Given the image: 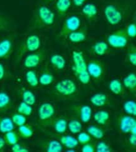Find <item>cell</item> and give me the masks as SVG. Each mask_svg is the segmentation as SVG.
<instances>
[{"label":"cell","instance_id":"43","mask_svg":"<svg viewBox=\"0 0 136 152\" xmlns=\"http://www.w3.org/2000/svg\"><path fill=\"white\" fill-rule=\"evenodd\" d=\"M11 150L13 152H28L29 150L26 147L21 146L19 143H15L13 145H12V148H11Z\"/></svg>","mask_w":136,"mask_h":152},{"label":"cell","instance_id":"41","mask_svg":"<svg viewBox=\"0 0 136 152\" xmlns=\"http://www.w3.org/2000/svg\"><path fill=\"white\" fill-rule=\"evenodd\" d=\"M96 151L97 152H110L112 151V150L107 143L100 142L97 145Z\"/></svg>","mask_w":136,"mask_h":152},{"label":"cell","instance_id":"14","mask_svg":"<svg viewBox=\"0 0 136 152\" xmlns=\"http://www.w3.org/2000/svg\"><path fill=\"white\" fill-rule=\"evenodd\" d=\"M82 13L88 22H92L96 20L98 15V10L93 3H87L82 9Z\"/></svg>","mask_w":136,"mask_h":152},{"label":"cell","instance_id":"9","mask_svg":"<svg viewBox=\"0 0 136 152\" xmlns=\"http://www.w3.org/2000/svg\"><path fill=\"white\" fill-rule=\"evenodd\" d=\"M73 67L72 70L76 77L87 72V64L82 53L80 51H74L72 54Z\"/></svg>","mask_w":136,"mask_h":152},{"label":"cell","instance_id":"23","mask_svg":"<svg viewBox=\"0 0 136 152\" xmlns=\"http://www.w3.org/2000/svg\"><path fill=\"white\" fill-rule=\"evenodd\" d=\"M44 144L43 149L48 152H60L63 150V145L57 140H51Z\"/></svg>","mask_w":136,"mask_h":152},{"label":"cell","instance_id":"8","mask_svg":"<svg viewBox=\"0 0 136 152\" xmlns=\"http://www.w3.org/2000/svg\"><path fill=\"white\" fill-rule=\"evenodd\" d=\"M80 24L81 21L79 17L76 16H72L67 18L65 20L61 28L60 37L62 38L67 37L70 33L79 29Z\"/></svg>","mask_w":136,"mask_h":152},{"label":"cell","instance_id":"25","mask_svg":"<svg viewBox=\"0 0 136 152\" xmlns=\"http://www.w3.org/2000/svg\"><path fill=\"white\" fill-rule=\"evenodd\" d=\"M13 27V22L9 17L0 14V31H10Z\"/></svg>","mask_w":136,"mask_h":152},{"label":"cell","instance_id":"39","mask_svg":"<svg viewBox=\"0 0 136 152\" xmlns=\"http://www.w3.org/2000/svg\"><path fill=\"white\" fill-rule=\"evenodd\" d=\"M11 120H12L14 125L18 126H20L25 124V123L26 121V118L25 116L18 113H15L12 115Z\"/></svg>","mask_w":136,"mask_h":152},{"label":"cell","instance_id":"15","mask_svg":"<svg viewBox=\"0 0 136 152\" xmlns=\"http://www.w3.org/2000/svg\"><path fill=\"white\" fill-rule=\"evenodd\" d=\"M90 102L93 106L103 107L109 106L110 100L109 98L104 93H96L90 98Z\"/></svg>","mask_w":136,"mask_h":152},{"label":"cell","instance_id":"34","mask_svg":"<svg viewBox=\"0 0 136 152\" xmlns=\"http://www.w3.org/2000/svg\"><path fill=\"white\" fill-rule=\"evenodd\" d=\"M67 127L71 133L73 134H76L79 133L81 132L82 129V125L79 120H72L68 123Z\"/></svg>","mask_w":136,"mask_h":152},{"label":"cell","instance_id":"18","mask_svg":"<svg viewBox=\"0 0 136 152\" xmlns=\"http://www.w3.org/2000/svg\"><path fill=\"white\" fill-rule=\"evenodd\" d=\"M13 107L10 96L5 92H0V113L7 112Z\"/></svg>","mask_w":136,"mask_h":152},{"label":"cell","instance_id":"32","mask_svg":"<svg viewBox=\"0 0 136 152\" xmlns=\"http://www.w3.org/2000/svg\"><path fill=\"white\" fill-rule=\"evenodd\" d=\"M21 98L23 102L31 105V106L36 102V98H35L33 93L28 90H23L21 92Z\"/></svg>","mask_w":136,"mask_h":152},{"label":"cell","instance_id":"21","mask_svg":"<svg viewBox=\"0 0 136 152\" xmlns=\"http://www.w3.org/2000/svg\"><path fill=\"white\" fill-rule=\"evenodd\" d=\"M123 83L124 86L127 88L132 94L135 93L136 89V75L134 73L129 74L124 79Z\"/></svg>","mask_w":136,"mask_h":152},{"label":"cell","instance_id":"37","mask_svg":"<svg viewBox=\"0 0 136 152\" xmlns=\"http://www.w3.org/2000/svg\"><path fill=\"white\" fill-rule=\"evenodd\" d=\"M124 109L128 115H136V103L134 101H127L124 103Z\"/></svg>","mask_w":136,"mask_h":152},{"label":"cell","instance_id":"1","mask_svg":"<svg viewBox=\"0 0 136 152\" xmlns=\"http://www.w3.org/2000/svg\"><path fill=\"white\" fill-rule=\"evenodd\" d=\"M131 9L127 3L114 1L106 4L104 15L106 20L111 25H117L124 20Z\"/></svg>","mask_w":136,"mask_h":152},{"label":"cell","instance_id":"4","mask_svg":"<svg viewBox=\"0 0 136 152\" xmlns=\"http://www.w3.org/2000/svg\"><path fill=\"white\" fill-rule=\"evenodd\" d=\"M77 87L72 80L69 79L63 80L55 85V92L59 96L63 97H70L76 92Z\"/></svg>","mask_w":136,"mask_h":152},{"label":"cell","instance_id":"22","mask_svg":"<svg viewBox=\"0 0 136 152\" xmlns=\"http://www.w3.org/2000/svg\"><path fill=\"white\" fill-rule=\"evenodd\" d=\"M91 50L93 54L98 56H103L109 52V48L107 43L100 42L94 45L92 47Z\"/></svg>","mask_w":136,"mask_h":152},{"label":"cell","instance_id":"27","mask_svg":"<svg viewBox=\"0 0 136 152\" xmlns=\"http://www.w3.org/2000/svg\"><path fill=\"white\" fill-rule=\"evenodd\" d=\"M20 136L18 133L14 131H10L5 133L4 135V140L5 141L6 145H13L14 144L18 143L20 139Z\"/></svg>","mask_w":136,"mask_h":152},{"label":"cell","instance_id":"35","mask_svg":"<svg viewBox=\"0 0 136 152\" xmlns=\"http://www.w3.org/2000/svg\"><path fill=\"white\" fill-rule=\"evenodd\" d=\"M17 111L18 113H19L25 116H28L32 115L33 109L31 107V105L23 102L18 105V107L17 108Z\"/></svg>","mask_w":136,"mask_h":152},{"label":"cell","instance_id":"40","mask_svg":"<svg viewBox=\"0 0 136 152\" xmlns=\"http://www.w3.org/2000/svg\"><path fill=\"white\" fill-rule=\"evenodd\" d=\"M77 140L79 143L81 145H84L87 143L90 142L92 140V138L88 133H87L85 132H80L79 135H78L77 137Z\"/></svg>","mask_w":136,"mask_h":152},{"label":"cell","instance_id":"24","mask_svg":"<svg viewBox=\"0 0 136 152\" xmlns=\"http://www.w3.org/2000/svg\"><path fill=\"white\" fill-rule=\"evenodd\" d=\"M14 129V124L11 119L0 116V132L5 133Z\"/></svg>","mask_w":136,"mask_h":152},{"label":"cell","instance_id":"6","mask_svg":"<svg viewBox=\"0 0 136 152\" xmlns=\"http://www.w3.org/2000/svg\"><path fill=\"white\" fill-rule=\"evenodd\" d=\"M87 72L90 77L97 83L104 80L105 75V66L104 63L99 60H92L87 64Z\"/></svg>","mask_w":136,"mask_h":152},{"label":"cell","instance_id":"12","mask_svg":"<svg viewBox=\"0 0 136 152\" xmlns=\"http://www.w3.org/2000/svg\"><path fill=\"white\" fill-rule=\"evenodd\" d=\"M45 58L44 51L35 52L28 55L25 59L24 66L27 68H33L38 66Z\"/></svg>","mask_w":136,"mask_h":152},{"label":"cell","instance_id":"16","mask_svg":"<svg viewBox=\"0 0 136 152\" xmlns=\"http://www.w3.org/2000/svg\"><path fill=\"white\" fill-rule=\"evenodd\" d=\"M43 124H51L54 127L55 132L59 134H63L67 130L68 123L67 120L63 118H58L54 121L49 120V121L43 123Z\"/></svg>","mask_w":136,"mask_h":152},{"label":"cell","instance_id":"5","mask_svg":"<svg viewBox=\"0 0 136 152\" xmlns=\"http://www.w3.org/2000/svg\"><path fill=\"white\" fill-rule=\"evenodd\" d=\"M41 45V40L37 34H30L26 38L25 42L18 50V56L21 57L27 52H34L38 50Z\"/></svg>","mask_w":136,"mask_h":152},{"label":"cell","instance_id":"7","mask_svg":"<svg viewBox=\"0 0 136 152\" xmlns=\"http://www.w3.org/2000/svg\"><path fill=\"white\" fill-rule=\"evenodd\" d=\"M69 110L73 116L84 123L89 121L92 117V109L88 105H72Z\"/></svg>","mask_w":136,"mask_h":152},{"label":"cell","instance_id":"47","mask_svg":"<svg viewBox=\"0 0 136 152\" xmlns=\"http://www.w3.org/2000/svg\"><path fill=\"white\" fill-rule=\"evenodd\" d=\"M129 143L132 146H135L136 145V135L134 134H131V135L130 136L129 139Z\"/></svg>","mask_w":136,"mask_h":152},{"label":"cell","instance_id":"17","mask_svg":"<svg viewBox=\"0 0 136 152\" xmlns=\"http://www.w3.org/2000/svg\"><path fill=\"white\" fill-rule=\"evenodd\" d=\"M87 29L85 28H82L70 33L68 36V39L72 43H80L84 42L87 38Z\"/></svg>","mask_w":136,"mask_h":152},{"label":"cell","instance_id":"26","mask_svg":"<svg viewBox=\"0 0 136 152\" xmlns=\"http://www.w3.org/2000/svg\"><path fill=\"white\" fill-rule=\"evenodd\" d=\"M110 90L117 95H122L124 93V88L119 80H113L109 83Z\"/></svg>","mask_w":136,"mask_h":152},{"label":"cell","instance_id":"11","mask_svg":"<svg viewBox=\"0 0 136 152\" xmlns=\"http://www.w3.org/2000/svg\"><path fill=\"white\" fill-rule=\"evenodd\" d=\"M55 114V108L50 103H43L40 105L38 109V117L43 124L54 116Z\"/></svg>","mask_w":136,"mask_h":152},{"label":"cell","instance_id":"45","mask_svg":"<svg viewBox=\"0 0 136 152\" xmlns=\"http://www.w3.org/2000/svg\"><path fill=\"white\" fill-rule=\"evenodd\" d=\"M87 0H72L73 4L76 7H80L84 5Z\"/></svg>","mask_w":136,"mask_h":152},{"label":"cell","instance_id":"49","mask_svg":"<svg viewBox=\"0 0 136 152\" xmlns=\"http://www.w3.org/2000/svg\"><path fill=\"white\" fill-rule=\"evenodd\" d=\"M45 1H48V2H50V1H55V0H44Z\"/></svg>","mask_w":136,"mask_h":152},{"label":"cell","instance_id":"33","mask_svg":"<svg viewBox=\"0 0 136 152\" xmlns=\"http://www.w3.org/2000/svg\"><path fill=\"white\" fill-rule=\"evenodd\" d=\"M18 134L21 138H29L33 136V130L31 126L25 125V124L20 126L18 128Z\"/></svg>","mask_w":136,"mask_h":152},{"label":"cell","instance_id":"36","mask_svg":"<svg viewBox=\"0 0 136 152\" xmlns=\"http://www.w3.org/2000/svg\"><path fill=\"white\" fill-rule=\"evenodd\" d=\"M39 83L43 86H47L51 84L54 81V77L51 74L48 72H44L40 75L38 79Z\"/></svg>","mask_w":136,"mask_h":152},{"label":"cell","instance_id":"48","mask_svg":"<svg viewBox=\"0 0 136 152\" xmlns=\"http://www.w3.org/2000/svg\"><path fill=\"white\" fill-rule=\"evenodd\" d=\"M5 145H6V143L4 138L0 137V151H1L4 149Z\"/></svg>","mask_w":136,"mask_h":152},{"label":"cell","instance_id":"38","mask_svg":"<svg viewBox=\"0 0 136 152\" xmlns=\"http://www.w3.org/2000/svg\"><path fill=\"white\" fill-rule=\"evenodd\" d=\"M127 59L132 65H136V48L134 45H130L127 50Z\"/></svg>","mask_w":136,"mask_h":152},{"label":"cell","instance_id":"29","mask_svg":"<svg viewBox=\"0 0 136 152\" xmlns=\"http://www.w3.org/2000/svg\"><path fill=\"white\" fill-rule=\"evenodd\" d=\"M51 65L58 70H62L65 66V60L61 55H54L50 58Z\"/></svg>","mask_w":136,"mask_h":152},{"label":"cell","instance_id":"3","mask_svg":"<svg viewBox=\"0 0 136 152\" xmlns=\"http://www.w3.org/2000/svg\"><path fill=\"white\" fill-rule=\"evenodd\" d=\"M129 37L127 34L126 28L120 29L112 33L107 37V43L112 47L115 48H124L129 42Z\"/></svg>","mask_w":136,"mask_h":152},{"label":"cell","instance_id":"13","mask_svg":"<svg viewBox=\"0 0 136 152\" xmlns=\"http://www.w3.org/2000/svg\"><path fill=\"white\" fill-rule=\"evenodd\" d=\"M136 126V120L131 116L123 115L119 118V126L122 132L130 133L132 128Z\"/></svg>","mask_w":136,"mask_h":152},{"label":"cell","instance_id":"42","mask_svg":"<svg viewBox=\"0 0 136 152\" xmlns=\"http://www.w3.org/2000/svg\"><path fill=\"white\" fill-rule=\"evenodd\" d=\"M126 31L128 37L134 38L136 36V25L135 23H131L126 28Z\"/></svg>","mask_w":136,"mask_h":152},{"label":"cell","instance_id":"2","mask_svg":"<svg viewBox=\"0 0 136 152\" xmlns=\"http://www.w3.org/2000/svg\"><path fill=\"white\" fill-rule=\"evenodd\" d=\"M55 14L45 5L38 6L35 10L29 28L32 30H39L51 26L55 21Z\"/></svg>","mask_w":136,"mask_h":152},{"label":"cell","instance_id":"46","mask_svg":"<svg viewBox=\"0 0 136 152\" xmlns=\"http://www.w3.org/2000/svg\"><path fill=\"white\" fill-rule=\"evenodd\" d=\"M5 74H6L5 68L3 64L1 63H0V81H1L4 78Z\"/></svg>","mask_w":136,"mask_h":152},{"label":"cell","instance_id":"19","mask_svg":"<svg viewBox=\"0 0 136 152\" xmlns=\"http://www.w3.org/2000/svg\"><path fill=\"white\" fill-rule=\"evenodd\" d=\"M58 138L60 140V143L65 147L68 149H73L79 145L77 139L70 135H60Z\"/></svg>","mask_w":136,"mask_h":152},{"label":"cell","instance_id":"30","mask_svg":"<svg viewBox=\"0 0 136 152\" xmlns=\"http://www.w3.org/2000/svg\"><path fill=\"white\" fill-rule=\"evenodd\" d=\"M87 132L91 137L96 139L102 138L105 134L102 128L97 126H90L87 128Z\"/></svg>","mask_w":136,"mask_h":152},{"label":"cell","instance_id":"28","mask_svg":"<svg viewBox=\"0 0 136 152\" xmlns=\"http://www.w3.org/2000/svg\"><path fill=\"white\" fill-rule=\"evenodd\" d=\"M110 118L109 113L106 111L101 110L96 112L93 115V118L98 124L104 125L108 122Z\"/></svg>","mask_w":136,"mask_h":152},{"label":"cell","instance_id":"50","mask_svg":"<svg viewBox=\"0 0 136 152\" xmlns=\"http://www.w3.org/2000/svg\"><path fill=\"white\" fill-rule=\"evenodd\" d=\"M67 151H75V150H74L73 149H72V150H68Z\"/></svg>","mask_w":136,"mask_h":152},{"label":"cell","instance_id":"10","mask_svg":"<svg viewBox=\"0 0 136 152\" xmlns=\"http://www.w3.org/2000/svg\"><path fill=\"white\" fill-rule=\"evenodd\" d=\"M13 43L12 37H6L0 41V60L10 58L13 51Z\"/></svg>","mask_w":136,"mask_h":152},{"label":"cell","instance_id":"31","mask_svg":"<svg viewBox=\"0 0 136 152\" xmlns=\"http://www.w3.org/2000/svg\"><path fill=\"white\" fill-rule=\"evenodd\" d=\"M26 80L28 84L32 87H37L39 84L37 75L33 70H29L26 73Z\"/></svg>","mask_w":136,"mask_h":152},{"label":"cell","instance_id":"20","mask_svg":"<svg viewBox=\"0 0 136 152\" xmlns=\"http://www.w3.org/2000/svg\"><path fill=\"white\" fill-rule=\"evenodd\" d=\"M71 0H57L55 8L59 15L63 16L67 13L71 7Z\"/></svg>","mask_w":136,"mask_h":152},{"label":"cell","instance_id":"44","mask_svg":"<svg viewBox=\"0 0 136 152\" xmlns=\"http://www.w3.org/2000/svg\"><path fill=\"white\" fill-rule=\"evenodd\" d=\"M96 151V147L92 143H87L86 144L83 145V147L82 148V152H93Z\"/></svg>","mask_w":136,"mask_h":152}]
</instances>
